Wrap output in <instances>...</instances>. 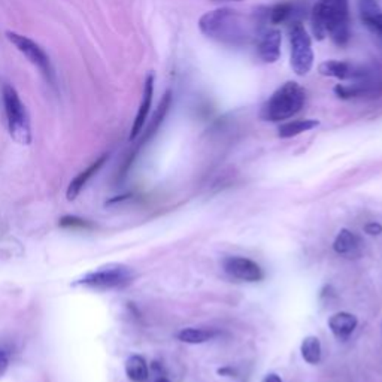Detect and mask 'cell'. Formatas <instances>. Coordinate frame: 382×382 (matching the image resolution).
Returning a JSON list of instances; mask_svg holds the SVG:
<instances>
[{
  "instance_id": "14",
  "label": "cell",
  "mask_w": 382,
  "mask_h": 382,
  "mask_svg": "<svg viewBox=\"0 0 382 382\" xmlns=\"http://www.w3.org/2000/svg\"><path fill=\"white\" fill-rule=\"evenodd\" d=\"M358 326V320L349 312H338L329 318V329L338 339H348Z\"/></svg>"
},
{
  "instance_id": "4",
  "label": "cell",
  "mask_w": 382,
  "mask_h": 382,
  "mask_svg": "<svg viewBox=\"0 0 382 382\" xmlns=\"http://www.w3.org/2000/svg\"><path fill=\"white\" fill-rule=\"evenodd\" d=\"M3 106L8 121V130L11 138L19 145H31L32 144V129L31 120L24 103L19 99L15 88L9 84L3 85L2 90Z\"/></svg>"
},
{
  "instance_id": "24",
  "label": "cell",
  "mask_w": 382,
  "mask_h": 382,
  "mask_svg": "<svg viewBox=\"0 0 382 382\" xmlns=\"http://www.w3.org/2000/svg\"><path fill=\"white\" fill-rule=\"evenodd\" d=\"M155 382H171L168 378H164V376H160L159 379H157Z\"/></svg>"
},
{
  "instance_id": "16",
  "label": "cell",
  "mask_w": 382,
  "mask_h": 382,
  "mask_svg": "<svg viewBox=\"0 0 382 382\" xmlns=\"http://www.w3.org/2000/svg\"><path fill=\"white\" fill-rule=\"evenodd\" d=\"M218 335L217 330L214 329H182L178 333V339L184 344H191V345H198V344H205V342L212 340L215 336Z\"/></svg>"
},
{
  "instance_id": "12",
  "label": "cell",
  "mask_w": 382,
  "mask_h": 382,
  "mask_svg": "<svg viewBox=\"0 0 382 382\" xmlns=\"http://www.w3.org/2000/svg\"><path fill=\"white\" fill-rule=\"evenodd\" d=\"M361 248H363L361 238L348 229H342L338 233L335 242H333V250H335L339 256H345V257L358 256L361 252Z\"/></svg>"
},
{
  "instance_id": "7",
  "label": "cell",
  "mask_w": 382,
  "mask_h": 382,
  "mask_svg": "<svg viewBox=\"0 0 382 382\" xmlns=\"http://www.w3.org/2000/svg\"><path fill=\"white\" fill-rule=\"evenodd\" d=\"M6 37H8V41L11 42L19 53L24 54V57L28 62L35 64L36 67H39V71H41L46 76L48 81H51V83L54 81V73L51 69L50 57H48V54L42 50L41 45H37L35 41H32L31 37L15 33V32H6Z\"/></svg>"
},
{
  "instance_id": "13",
  "label": "cell",
  "mask_w": 382,
  "mask_h": 382,
  "mask_svg": "<svg viewBox=\"0 0 382 382\" xmlns=\"http://www.w3.org/2000/svg\"><path fill=\"white\" fill-rule=\"evenodd\" d=\"M107 157H110L107 154L102 155L101 159H97L94 163H92L90 166H88V168L85 171H83L81 173H78L75 176V178L71 181L69 187H67V191H66L67 200H75L78 198V194H80L83 191V189L88 184V181H90L93 178V176L102 169V166L107 160Z\"/></svg>"
},
{
  "instance_id": "9",
  "label": "cell",
  "mask_w": 382,
  "mask_h": 382,
  "mask_svg": "<svg viewBox=\"0 0 382 382\" xmlns=\"http://www.w3.org/2000/svg\"><path fill=\"white\" fill-rule=\"evenodd\" d=\"M318 71L321 75L336 78V80L340 81H363L367 80L369 76L365 67L340 60H327L321 63Z\"/></svg>"
},
{
  "instance_id": "20",
  "label": "cell",
  "mask_w": 382,
  "mask_h": 382,
  "mask_svg": "<svg viewBox=\"0 0 382 382\" xmlns=\"http://www.w3.org/2000/svg\"><path fill=\"white\" fill-rule=\"evenodd\" d=\"M293 12V5L291 3H278L270 9L269 18L272 24H281L286 21V19L291 15Z\"/></svg>"
},
{
  "instance_id": "1",
  "label": "cell",
  "mask_w": 382,
  "mask_h": 382,
  "mask_svg": "<svg viewBox=\"0 0 382 382\" xmlns=\"http://www.w3.org/2000/svg\"><path fill=\"white\" fill-rule=\"evenodd\" d=\"M199 28L207 37L232 46L247 45L257 33L256 23L227 8L215 9V11L202 15Z\"/></svg>"
},
{
  "instance_id": "23",
  "label": "cell",
  "mask_w": 382,
  "mask_h": 382,
  "mask_svg": "<svg viewBox=\"0 0 382 382\" xmlns=\"http://www.w3.org/2000/svg\"><path fill=\"white\" fill-rule=\"evenodd\" d=\"M264 382H282V379L277 374H269L266 378H264Z\"/></svg>"
},
{
  "instance_id": "10",
  "label": "cell",
  "mask_w": 382,
  "mask_h": 382,
  "mask_svg": "<svg viewBox=\"0 0 382 382\" xmlns=\"http://www.w3.org/2000/svg\"><path fill=\"white\" fill-rule=\"evenodd\" d=\"M153 96H154V75L150 73L146 76L145 84H144V93H142V102L138 110V114H136V119L132 125V132H130V141H134L141 132L144 130V125L148 120L150 110L153 105Z\"/></svg>"
},
{
  "instance_id": "5",
  "label": "cell",
  "mask_w": 382,
  "mask_h": 382,
  "mask_svg": "<svg viewBox=\"0 0 382 382\" xmlns=\"http://www.w3.org/2000/svg\"><path fill=\"white\" fill-rule=\"evenodd\" d=\"M134 279V272L125 264H106V266L97 268L85 273V275L75 282V286H84L93 290L106 291V290H119L130 286Z\"/></svg>"
},
{
  "instance_id": "11",
  "label": "cell",
  "mask_w": 382,
  "mask_h": 382,
  "mask_svg": "<svg viewBox=\"0 0 382 382\" xmlns=\"http://www.w3.org/2000/svg\"><path fill=\"white\" fill-rule=\"evenodd\" d=\"M281 39L282 35L278 28L264 31L259 36V55L263 62L275 63L281 55Z\"/></svg>"
},
{
  "instance_id": "17",
  "label": "cell",
  "mask_w": 382,
  "mask_h": 382,
  "mask_svg": "<svg viewBox=\"0 0 382 382\" xmlns=\"http://www.w3.org/2000/svg\"><path fill=\"white\" fill-rule=\"evenodd\" d=\"M318 125H320V121H317V120H296V121H290V123H286V124L279 125L278 136H279V138H282V139L293 138V136L302 134L303 132H309V130L317 129Z\"/></svg>"
},
{
  "instance_id": "2",
  "label": "cell",
  "mask_w": 382,
  "mask_h": 382,
  "mask_svg": "<svg viewBox=\"0 0 382 382\" xmlns=\"http://www.w3.org/2000/svg\"><path fill=\"white\" fill-rule=\"evenodd\" d=\"M311 26L318 41L329 36L338 46H345L351 37L348 0H318L312 8Z\"/></svg>"
},
{
  "instance_id": "6",
  "label": "cell",
  "mask_w": 382,
  "mask_h": 382,
  "mask_svg": "<svg viewBox=\"0 0 382 382\" xmlns=\"http://www.w3.org/2000/svg\"><path fill=\"white\" fill-rule=\"evenodd\" d=\"M290 63L293 72L299 76H305L313 66V50L308 32L300 23H293L290 27Z\"/></svg>"
},
{
  "instance_id": "25",
  "label": "cell",
  "mask_w": 382,
  "mask_h": 382,
  "mask_svg": "<svg viewBox=\"0 0 382 382\" xmlns=\"http://www.w3.org/2000/svg\"><path fill=\"white\" fill-rule=\"evenodd\" d=\"M220 2H221V0H220ZM230 2H241V0H230Z\"/></svg>"
},
{
  "instance_id": "8",
  "label": "cell",
  "mask_w": 382,
  "mask_h": 382,
  "mask_svg": "<svg viewBox=\"0 0 382 382\" xmlns=\"http://www.w3.org/2000/svg\"><path fill=\"white\" fill-rule=\"evenodd\" d=\"M223 268L230 277L245 282H259L264 278L260 264L247 257H226L223 261Z\"/></svg>"
},
{
  "instance_id": "21",
  "label": "cell",
  "mask_w": 382,
  "mask_h": 382,
  "mask_svg": "<svg viewBox=\"0 0 382 382\" xmlns=\"http://www.w3.org/2000/svg\"><path fill=\"white\" fill-rule=\"evenodd\" d=\"M9 363H11V354H9L8 349L0 347V376L6 374Z\"/></svg>"
},
{
  "instance_id": "19",
  "label": "cell",
  "mask_w": 382,
  "mask_h": 382,
  "mask_svg": "<svg viewBox=\"0 0 382 382\" xmlns=\"http://www.w3.org/2000/svg\"><path fill=\"white\" fill-rule=\"evenodd\" d=\"M58 226L66 230H93L94 224L88 220L75 217V215H64L58 220Z\"/></svg>"
},
{
  "instance_id": "15",
  "label": "cell",
  "mask_w": 382,
  "mask_h": 382,
  "mask_svg": "<svg viewBox=\"0 0 382 382\" xmlns=\"http://www.w3.org/2000/svg\"><path fill=\"white\" fill-rule=\"evenodd\" d=\"M125 375L132 382H146L150 378L148 365L142 356L133 354L125 360Z\"/></svg>"
},
{
  "instance_id": "18",
  "label": "cell",
  "mask_w": 382,
  "mask_h": 382,
  "mask_svg": "<svg viewBox=\"0 0 382 382\" xmlns=\"http://www.w3.org/2000/svg\"><path fill=\"white\" fill-rule=\"evenodd\" d=\"M300 352L303 360L309 365H318L321 361V342L317 336H308L303 339L302 345H300Z\"/></svg>"
},
{
  "instance_id": "3",
  "label": "cell",
  "mask_w": 382,
  "mask_h": 382,
  "mask_svg": "<svg viewBox=\"0 0 382 382\" xmlns=\"http://www.w3.org/2000/svg\"><path fill=\"white\" fill-rule=\"evenodd\" d=\"M305 99L306 93L303 87L295 81H288L282 84L261 106L260 119L270 123L288 120L302 111Z\"/></svg>"
},
{
  "instance_id": "22",
  "label": "cell",
  "mask_w": 382,
  "mask_h": 382,
  "mask_svg": "<svg viewBox=\"0 0 382 382\" xmlns=\"http://www.w3.org/2000/svg\"><path fill=\"white\" fill-rule=\"evenodd\" d=\"M365 232L370 236H376V234L382 233V226L379 223H367L365 226Z\"/></svg>"
}]
</instances>
